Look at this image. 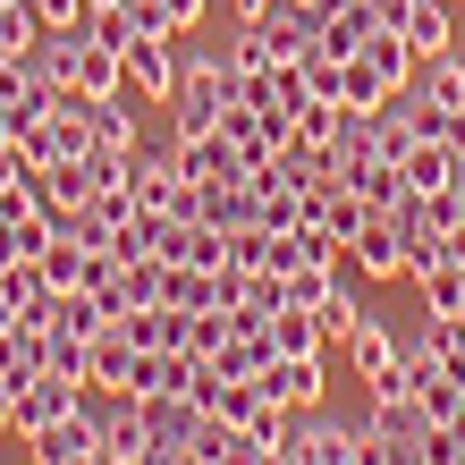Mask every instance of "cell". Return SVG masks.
Returning <instances> with one entry per match:
<instances>
[{
	"label": "cell",
	"instance_id": "obj_1",
	"mask_svg": "<svg viewBox=\"0 0 465 465\" xmlns=\"http://www.w3.org/2000/svg\"><path fill=\"white\" fill-rule=\"evenodd\" d=\"M229 85H237V68L221 60V51H195V60H178V85H170V144H186V135H212L229 111Z\"/></svg>",
	"mask_w": 465,
	"mask_h": 465
},
{
	"label": "cell",
	"instance_id": "obj_2",
	"mask_svg": "<svg viewBox=\"0 0 465 465\" xmlns=\"http://www.w3.org/2000/svg\"><path fill=\"white\" fill-rule=\"evenodd\" d=\"M355 440H364V423H347V415H322V406L288 415V457L296 465H355Z\"/></svg>",
	"mask_w": 465,
	"mask_h": 465
},
{
	"label": "cell",
	"instance_id": "obj_3",
	"mask_svg": "<svg viewBox=\"0 0 465 465\" xmlns=\"http://www.w3.org/2000/svg\"><path fill=\"white\" fill-rule=\"evenodd\" d=\"M35 203H43V221H51V229H60V221H76V212L94 203V161H85V153L43 161V170H35Z\"/></svg>",
	"mask_w": 465,
	"mask_h": 465
},
{
	"label": "cell",
	"instance_id": "obj_4",
	"mask_svg": "<svg viewBox=\"0 0 465 465\" xmlns=\"http://www.w3.org/2000/svg\"><path fill=\"white\" fill-rule=\"evenodd\" d=\"M85 406V381H68V372H35V381H17V440L25 431H43V423H60Z\"/></svg>",
	"mask_w": 465,
	"mask_h": 465
},
{
	"label": "cell",
	"instance_id": "obj_5",
	"mask_svg": "<svg viewBox=\"0 0 465 465\" xmlns=\"http://www.w3.org/2000/svg\"><path fill=\"white\" fill-rule=\"evenodd\" d=\"M347 262L364 271V280H406V237L390 212H364V229L347 237Z\"/></svg>",
	"mask_w": 465,
	"mask_h": 465
},
{
	"label": "cell",
	"instance_id": "obj_6",
	"mask_svg": "<svg viewBox=\"0 0 465 465\" xmlns=\"http://www.w3.org/2000/svg\"><path fill=\"white\" fill-rule=\"evenodd\" d=\"M254 390L271 406H288V415H296V406H322V347L313 355H271V364L254 372Z\"/></svg>",
	"mask_w": 465,
	"mask_h": 465
},
{
	"label": "cell",
	"instance_id": "obj_7",
	"mask_svg": "<svg viewBox=\"0 0 465 465\" xmlns=\"http://www.w3.org/2000/svg\"><path fill=\"white\" fill-rule=\"evenodd\" d=\"M178 35H135L119 60H127V94H144V102H170V85H178V51H170Z\"/></svg>",
	"mask_w": 465,
	"mask_h": 465
},
{
	"label": "cell",
	"instance_id": "obj_8",
	"mask_svg": "<svg viewBox=\"0 0 465 465\" xmlns=\"http://www.w3.org/2000/svg\"><path fill=\"white\" fill-rule=\"evenodd\" d=\"M170 153H178V170L195 178V186H221V178H254V161H245V153L229 144L221 127H212V135H186V144H170Z\"/></svg>",
	"mask_w": 465,
	"mask_h": 465
},
{
	"label": "cell",
	"instance_id": "obj_9",
	"mask_svg": "<svg viewBox=\"0 0 465 465\" xmlns=\"http://www.w3.org/2000/svg\"><path fill=\"white\" fill-rule=\"evenodd\" d=\"M195 423H203V406H195V398H144V449H161V457H186Z\"/></svg>",
	"mask_w": 465,
	"mask_h": 465
},
{
	"label": "cell",
	"instance_id": "obj_10",
	"mask_svg": "<svg viewBox=\"0 0 465 465\" xmlns=\"http://www.w3.org/2000/svg\"><path fill=\"white\" fill-rule=\"evenodd\" d=\"M85 381H94V390H127V381H135V339L119 331V322H111V331H94V347H85Z\"/></svg>",
	"mask_w": 465,
	"mask_h": 465
},
{
	"label": "cell",
	"instance_id": "obj_11",
	"mask_svg": "<svg viewBox=\"0 0 465 465\" xmlns=\"http://www.w3.org/2000/svg\"><path fill=\"white\" fill-rule=\"evenodd\" d=\"M0 296H9V313H17V322L51 331V296H60V288L43 280V262H9V271H0Z\"/></svg>",
	"mask_w": 465,
	"mask_h": 465
},
{
	"label": "cell",
	"instance_id": "obj_12",
	"mask_svg": "<svg viewBox=\"0 0 465 465\" xmlns=\"http://www.w3.org/2000/svg\"><path fill=\"white\" fill-rule=\"evenodd\" d=\"M415 102H431V111H465V60L457 51H431V60H415V85H406Z\"/></svg>",
	"mask_w": 465,
	"mask_h": 465
},
{
	"label": "cell",
	"instance_id": "obj_13",
	"mask_svg": "<svg viewBox=\"0 0 465 465\" xmlns=\"http://www.w3.org/2000/svg\"><path fill=\"white\" fill-rule=\"evenodd\" d=\"M305 221H313V229H331V237H339V254H347V237L364 229V195H355V186H313V195H305Z\"/></svg>",
	"mask_w": 465,
	"mask_h": 465
},
{
	"label": "cell",
	"instance_id": "obj_14",
	"mask_svg": "<svg viewBox=\"0 0 465 465\" xmlns=\"http://www.w3.org/2000/svg\"><path fill=\"white\" fill-rule=\"evenodd\" d=\"M339 347H347V364H355V381H381V372H398V355H406V347H398L390 331H381V322H372V313H364V322H355V331H347Z\"/></svg>",
	"mask_w": 465,
	"mask_h": 465
},
{
	"label": "cell",
	"instance_id": "obj_15",
	"mask_svg": "<svg viewBox=\"0 0 465 465\" xmlns=\"http://www.w3.org/2000/svg\"><path fill=\"white\" fill-rule=\"evenodd\" d=\"M406 280L423 288V313H457V305H465V262H449V254L406 262Z\"/></svg>",
	"mask_w": 465,
	"mask_h": 465
},
{
	"label": "cell",
	"instance_id": "obj_16",
	"mask_svg": "<svg viewBox=\"0 0 465 465\" xmlns=\"http://www.w3.org/2000/svg\"><path fill=\"white\" fill-rule=\"evenodd\" d=\"M398 35L415 43V60H431V51H449V43H457V17H449V0H406Z\"/></svg>",
	"mask_w": 465,
	"mask_h": 465
},
{
	"label": "cell",
	"instance_id": "obj_17",
	"mask_svg": "<svg viewBox=\"0 0 465 465\" xmlns=\"http://www.w3.org/2000/svg\"><path fill=\"white\" fill-rule=\"evenodd\" d=\"M0 372H9V381L51 372V331H35V322H9V331H0Z\"/></svg>",
	"mask_w": 465,
	"mask_h": 465
},
{
	"label": "cell",
	"instance_id": "obj_18",
	"mask_svg": "<svg viewBox=\"0 0 465 465\" xmlns=\"http://www.w3.org/2000/svg\"><path fill=\"white\" fill-rule=\"evenodd\" d=\"M186 305H135V313H119V331L135 339V347H186Z\"/></svg>",
	"mask_w": 465,
	"mask_h": 465
},
{
	"label": "cell",
	"instance_id": "obj_19",
	"mask_svg": "<svg viewBox=\"0 0 465 465\" xmlns=\"http://www.w3.org/2000/svg\"><path fill=\"white\" fill-rule=\"evenodd\" d=\"M68 85H85V94H127V60H119V51H102L85 25H76V76H68Z\"/></svg>",
	"mask_w": 465,
	"mask_h": 465
},
{
	"label": "cell",
	"instance_id": "obj_20",
	"mask_svg": "<svg viewBox=\"0 0 465 465\" xmlns=\"http://www.w3.org/2000/svg\"><path fill=\"white\" fill-rule=\"evenodd\" d=\"M135 449H144V398L102 390V457H135Z\"/></svg>",
	"mask_w": 465,
	"mask_h": 465
},
{
	"label": "cell",
	"instance_id": "obj_21",
	"mask_svg": "<svg viewBox=\"0 0 465 465\" xmlns=\"http://www.w3.org/2000/svg\"><path fill=\"white\" fill-rule=\"evenodd\" d=\"M254 195H262L254 178H221V186H203V221H212V229H245V221H254Z\"/></svg>",
	"mask_w": 465,
	"mask_h": 465
},
{
	"label": "cell",
	"instance_id": "obj_22",
	"mask_svg": "<svg viewBox=\"0 0 465 465\" xmlns=\"http://www.w3.org/2000/svg\"><path fill=\"white\" fill-rule=\"evenodd\" d=\"M415 144H423V135H415V111H406V94H398V102H381V111H372V153H381V161H406Z\"/></svg>",
	"mask_w": 465,
	"mask_h": 465
},
{
	"label": "cell",
	"instance_id": "obj_23",
	"mask_svg": "<svg viewBox=\"0 0 465 465\" xmlns=\"http://www.w3.org/2000/svg\"><path fill=\"white\" fill-rule=\"evenodd\" d=\"M398 170H406V186H423V195H431V186H449V178H457V144H440V135H423V144L406 153Z\"/></svg>",
	"mask_w": 465,
	"mask_h": 465
},
{
	"label": "cell",
	"instance_id": "obj_24",
	"mask_svg": "<svg viewBox=\"0 0 465 465\" xmlns=\"http://www.w3.org/2000/svg\"><path fill=\"white\" fill-rule=\"evenodd\" d=\"M415 347H423V355H440L449 372H465V322H457V313H423Z\"/></svg>",
	"mask_w": 465,
	"mask_h": 465
},
{
	"label": "cell",
	"instance_id": "obj_25",
	"mask_svg": "<svg viewBox=\"0 0 465 465\" xmlns=\"http://www.w3.org/2000/svg\"><path fill=\"white\" fill-rule=\"evenodd\" d=\"M271 339H280V355H313V347H322L313 305H280V313H271Z\"/></svg>",
	"mask_w": 465,
	"mask_h": 465
},
{
	"label": "cell",
	"instance_id": "obj_26",
	"mask_svg": "<svg viewBox=\"0 0 465 465\" xmlns=\"http://www.w3.org/2000/svg\"><path fill=\"white\" fill-rule=\"evenodd\" d=\"M313 322H322V347H331V339H347L355 322H364V305H355V288H347V271H339V288L313 305Z\"/></svg>",
	"mask_w": 465,
	"mask_h": 465
},
{
	"label": "cell",
	"instance_id": "obj_27",
	"mask_svg": "<svg viewBox=\"0 0 465 465\" xmlns=\"http://www.w3.org/2000/svg\"><path fill=\"white\" fill-rule=\"evenodd\" d=\"M221 347H229V305H203L195 322H186V355H195V364H212Z\"/></svg>",
	"mask_w": 465,
	"mask_h": 465
},
{
	"label": "cell",
	"instance_id": "obj_28",
	"mask_svg": "<svg viewBox=\"0 0 465 465\" xmlns=\"http://www.w3.org/2000/svg\"><path fill=\"white\" fill-rule=\"evenodd\" d=\"M76 25H85V35H94L102 51H127V43H135V17H127V0H111V9H85Z\"/></svg>",
	"mask_w": 465,
	"mask_h": 465
},
{
	"label": "cell",
	"instance_id": "obj_29",
	"mask_svg": "<svg viewBox=\"0 0 465 465\" xmlns=\"http://www.w3.org/2000/svg\"><path fill=\"white\" fill-rule=\"evenodd\" d=\"M229 262H237V271H262V262H271V229H262V221L229 229Z\"/></svg>",
	"mask_w": 465,
	"mask_h": 465
},
{
	"label": "cell",
	"instance_id": "obj_30",
	"mask_svg": "<svg viewBox=\"0 0 465 465\" xmlns=\"http://www.w3.org/2000/svg\"><path fill=\"white\" fill-rule=\"evenodd\" d=\"M339 288V262H313V271H288V305H322Z\"/></svg>",
	"mask_w": 465,
	"mask_h": 465
},
{
	"label": "cell",
	"instance_id": "obj_31",
	"mask_svg": "<svg viewBox=\"0 0 465 465\" xmlns=\"http://www.w3.org/2000/svg\"><path fill=\"white\" fill-rule=\"evenodd\" d=\"M85 347H94V339H68V331H51V372L85 381Z\"/></svg>",
	"mask_w": 465,
	"mask_h": 465
},
{
	"label": "cell",
	"instance_id": "obj_32",
	"mask_svg": "<svg viewBox=\"0 0 465 465\" xmlns=\"http://www.w3.org/2000/svg\"><path fill=\"white\" fill-rule=\"evenodd\" d=\"M25 9H35V25H51V35H60V25L85 17V0H25Z\"/></svg>",
	"mask_w": 465,
	"mask_h": 465
},
{
	"label": "cell",
	"instance_id": "obj_33",
	"mask_svg": "<svg viewBox=\"0 0 465 465\" xmlns=\"http://www.w3.org/2000/svg\"><path fill=\"white\" fill-rule=\"evenodd\" d=\"M161 17H170V35H186V25H203V0H161Z\"/></svg>",
	"mask_w": 465,
	"mask_h": 465
},
{
	"label": "cell",
	"instance_id": "obj_34",
	"mask_svg": "<svg viewBox=\"0 0 465 465\" xmlns=\"http://www.w3.org/2000/svg\"><path fill=\"white\" fill-rule=\"evenodd\" d=\"M0 431H17V381L0 372Z\"/></svg>",
	"mask_w": 465,
	"mask_h": 465
},
{
	"label": "cell",
	"instance_id": "obj_35",
	"mask_svg": "<svg viewBox=\"0 0 465 465\" xmlns=\"http://www.w3.org/2000/svg\"><path fill=\"white\" fill-rule=\"evenodd\" d=\"M0 144H17V111H9V102H0Z\"/></svg>",
	"mask_w": 465,
	"mask_h": 465
},
{
	"label": "cell",
	"instance_id": "obj_36",
	"mask_svg": "<svg viewBox=\"0 0 465 465\" xmlns=\"http://www.w3.org/2000/svg\"><path fill=\"white\" fill-rule=\"evenodd\" d=\"M229 9H237V17H262V0H229Z\"/></svg>",
	"mask_w": 465,
	"mask_h": 465
},
{
	"label": "cell",
	"instance_id": "obj_37",
	"mask_svg": "<svg viewBox=\"0 0 465 465\" xmlns=\"http://www.w3.org/2000/svg\"><path fill=\"white\" fill-rule=\"evenodd\" d=\"M85 9H111V0H85Z\"/></svg>",
	"mask_w": 465,
	"mask_h": 465
}]
</instances>
